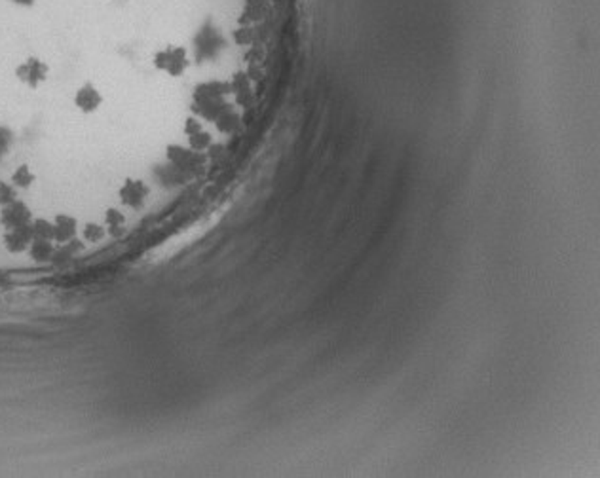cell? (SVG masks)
I'll return each mask as SVG.
<instances>
[{"mask_svg": "<svg viewBox=\"0 0 600 478\" xmlns=\"http://www.w3.org/2000/svg\"><path fill=\"white\" fill-rule=\"evenodd\" d=\"M154 67L160 72H165L170 76H181L188 69V51L184 46H163L154 53Z\"/></svg>", "mask_w": 600, "mask_h": 478, "instance_id": "6da1fadb", "label": "cell"}, {"mask_svg": "<svg viewBox=\"0 0 600 478\" xmlns=\"http://www.w3.org/2000/svg\"><path fill=\"white\" fill-rule=\"evenodd\" d=\"M50 76V65L36 56H29L15 67V78L31 90H36Z\"/></svg>", "mask_w": 600, "mask_h": 478, "instance_id": "7a4b0ae2", "label": "cell"}, {"mask_svg": "<svg viewBox=\"0 0 600 478\" xmlns=\"http://www.w3.org/2000/svg\"><path fill=\"white\" fill-rule=\"evenodd\" d=\"M149 194V184L143 183L141 179H126L118 188V197H120L122 205H126L129 209H141Z\"/></svg>", "mask_w": 600, "mask_h": 478, "instance_id": "3957f363", "label": "cell"}, {"mask_svg": "<svg viewBox=\"0 0 600 478\" xmlns=\"http://www.w3.org/2000/svg\"><path fill=\"white\" fill-rule=\"evenodd\" d=\"M74 106L82 114H93L97 113L103 105V93L99 92V88L92 82H86L74 92Z\"/></svg>", "mask_w": 600, "mask_h": 478, "instance_id": "277c9868", "label": "cell"}, {"mask_svg": "<svg viewBox=\"0 0 600 478\" xmlns=\"http://www.w3.org/2000/svg\"><path fill=\"white\" fill-rule=\"evenodd\" d=\"M0 224L4 226V230H10V228H15V226L29 224L33 220V213L29 209V205L25 201H22L19 197L12 201L6 207H0Z\"/></svg>", "mask_w": 600, "mask_h": 478, "instance_id": "5b68a950", "label": "cell"}, {"mask_svg": "<svg viewBox=\"0 0 600 478\" xmlns=\"http://www.w3.org/2000/svg\"><path fill=\"white\" fill-rule=\"evenodd\" d=\"M33 222V220H31ZM22 224L15 226V228H10L4 232V245L10 253H25L29 251V247L35 239V233H33V226Z\"/></svg>", "mask_w": 600, "mask_h": 478, "instance_id": "8992f818", "label": "cell"}, {"mask_svg": "<svg viewBox=\"0 0 600 478\" xmlns=\"http://www.w3.org/2000/svg\"><path fill=\"white\" fill-rule=\"evenodd\" d=\"M51 222H54V241H56V243L63 245L67 241L76 238L78 220L74 217L67 215V213H59Z\"/></svg>", "mask_w": 600, "mask_h": 478, "instance_id": "52a82bcc", "label": "cell"}, {"mask_svg": "<svg viewBox=\"0 0 600 478\" xmlns=\"http://www.w3.org/2000/svg\"><path fill=\"white\" fill-rule=\"evenodd\" d=\"M29 253L36 262H50L56 253V245L54 241H46V239H33V243L29 247Z\"/></svg>", "mask_w": 600, "mask_h": 478, "instance_id": "ba28073f", "label": "cell"}, {"mask_svg": "<svg viewBox=\"0 0 600 478\" xmlns=\"http://www.w3.org/2000/svg\"><path fill=\"white\" fill-rule=\"evenodd\" d=\"M36 181V175L33 173V169L29 167L27 163H23L19 167H15V171L10 176V183L14 184L17 190H25V188H31L33 183Z\"/></svg>", "mask_w": 600, "mask_h": 478, "instance_id": "9c48e42d", "label": "cell"}, {"mask_svg": "<svg viewBox=\"0 0 600 478\" xmlns=\"http://www.w3.org/2000/svg\"><path fill=\"white\" fill-rule=\"evenodd\" d=\"M124 226H126V215L120 213L118 209H106L105 213V228L106 233H111L114 238H118L122 232H124Z\"/></svg>", "mask_w": 600, "mask_h": 478, "instance_id": "30bf717a", "label": "cell"}, {"mask_svg": "<svg viewBox=\"0 0 600 478\" xmlns=\"http://www.w3.org/2000/svg\"><path fill=\"white\" fill-rule=\"evenodd\" d=\"M33 233L35 239H46V241H54V222L48 218H33Z\"/></svg>", "mask_w": 600, "mask_h": 478, "instance_id": "8fae6325", "label": "cell"}, {"mask_svg": "<svg viewBox=\"0 0 600 478\" xmlns=\"http://www.w3.org/2000/svg\"><path fill=\"white\" fill-rule=\"evenodd\" d=\"M106 236V228L103 224H95V222H88L82 228V238L88 243H97Z\"/></svg>", "mask_w": 600, "mask_h": 478, "instance_id": "7c38bea8", "label": "cell"}, {"mask_svg": "<svg viewBox=\"0 0 600 478\" xmlns=\"http://www.w3.org/2000/svg\"><path fill=\"white\" fill-rule=\"evenodd\" d=\"M17 199V188L12 183L0 181V207H6Z\"/></svg>", "mask_w": 600, "mask_h": 478, "instance_id": "4fadbf2b", "label": "cell"}, {"mask_svg": "<svg viewBox=\"0 0 600 478\" xmlns=\"http://www.w3.org/2000/svg\"><path fill=\"white\" fill-rule=\"evenodd\" d=\"M10 145H12V131L8 127L0 126V160L4 158Z\"/></svg>", "mask_w": 600, "mask_h": 478, "instance_id": "5bb4252c", "label": "cell"}, {"mask_svg": "<svg viewBox=\"0 0 600 478\" xmlns=\"http://www.w3.org/2000/svg\"><path fill=\"white\" fill-rule=\"evenodd\" d=\"M10 4H15V6L19 8H33L38 2V0H8Z\"/></svg>", "mask_w": 600, "mask_h": 478, "instance_id": "9a60e30c", "label": "cell"}]
</instances>
